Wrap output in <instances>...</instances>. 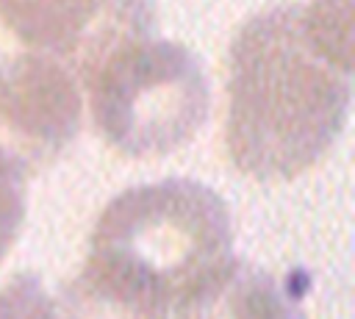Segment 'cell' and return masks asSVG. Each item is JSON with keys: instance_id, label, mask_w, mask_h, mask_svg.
I'll list each match as a JSON object with an SVG mask.
<instances>
[{"instance_id": "cell-1", "label": "cell", "mask_w": 355, "mask_h": 319, "mask_svg": "<svg viewBox=\"0 0 355 319\" xmlns=\"http://www.w3.org/2000/svg\"><path fill=\"white\" fill-rule=\"evenodd\" d=\"M349 108V0L283 3L230 39L225 147L255 180H288L336 144Z\"/></svg>"}, {"instance_id": "cell-2", "label": "cell", "mask_w": 355, "mask_h": 319, "mask_svg": "<svg viewBox=\"0 0 355 319\" xmlns=\"http://www.w3.org/2000/svg\"><path fill=\"white\" fill-rule=\"evenodd\" d=\"M230 244L225 200L197 180L166 178L116 194L94 222L89 255L175 302L191 280L230 255Z\"/></svg>"}, {"instance_id": "cell-3", "label": "cell", "mask_w": 355, "mask_h": 319, "mask_svg": "<svg viewBox=\"0 0 355 319\" xmlns=\"http://www.w3.org/2000/svg\"><path fill=\"white\" fill-rule=\"evenodd\" d=\"M97 133L128 158L180 150L205 122L211 92L200 58L169 39H133L114 50L89 78Z\"/></svg>"}, {"instance_id": "cell-4", "label": "cell", "mask_w": 355, "mask_h": 319, "mask_svg": "<svg viewBox=\"0 0 355 319\" xmlns=\"http://www.w3.org/2000/svg\"><path fill=\"white\" fill-rule=\"evenodd\" d=\"M83 100L75 75L39 53L0 55V178L50 166L78 136Z\"/></svg>"}, {"instance_id": "cell-5", "label": "cell", "mask_w": 355, "mask_h": 319, "mask_svg": "<svg viewBox=\"0 0 355 319\" xmlns=\"http://www.w3.org/2000/svg\"><path fill=\"white\" fill-rule=\"evenodd\" d=\"M150 0H0L6 28L83 80L122 44L153 28Z\"/></svg>"}, {"instance_id": "cell-6", "label": "cell", "mask_w": 355, "mask_h": 319, "mask_svg": "<svg viewBox=\"0 0 355 319\" xmlns=\"http://www.w3.org/2000/svg\"><path fill=\"white\" fill-rule=\"evenodd\" d=\"M172 319H302V313L272 272L227 255L175 297Z\"/></svg>"}, {"instance_id": "cell-7", "label": "cell", "mask_w": 355, "mask_h": 319, "mask_svg": "<svg viewBox=\"0 0 355 319\" xmlns=\"http://www.w3.org/2000/svg\"><path fill=\"white\" fill-rule=\"evenodd\" d=\"M53 319H172V302L133 275L86 255L80 272L61 286Z\"/></svg>"}, {"instance_id": "cell-8", "label": "cell", "mask_w": 355, "mask_h": 319, "mask_svg": "<svg viewBox=\"0 0 355 319\" xmlns=\"http://www.w3.org/2000/svg\"><path fill=\"white\" fill-rule=\"evenodd\" d=\"M0 319H53V300L42 280L31 272H17L0 288Z\"/></svg>"}, {"instance_id": "cell-9", "label": "cell", "mask_w": 355, "mask_h": 319, "mask_svg": "<svg viewBox=\"0 0 355 319\" xmlns=\"http://www.w3.org/2000/svg\"><path fill=\"white\" fill-rule=\"evenodd\" d=\"M25 219V197L17 183L0 178V264L19 236Z\"/></svg>"}]
</instances>
